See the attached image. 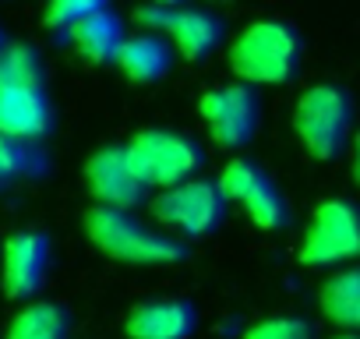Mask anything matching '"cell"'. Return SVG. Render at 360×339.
<instances>
[{
  "instance_id": "1",
  "label": "cell",
  "mask_w": 360,
  "mask_h": 339,
  "mask_svg": "<svg viewBox=\"0 0 360 339\" xmlns=\"http://www.w3.org/2000/svg\"><path fill=\"white\" fill-rule=\"evenodd\" d=\"M85 234L106 258L124 265H176L188 255L184 241H176L166 230L145 226L131 216V209L92 205L85 212Z\"/></svg>"
},
{
  "instance_id": "2",
  "label": "cell",
  "mask_w": 360,
  "mask_h": 339,
  "mask_svg": "<svg viewBox=\"0 0 360 339\" xmlns=\"http://www.w3.org/2000/svg\"><path fill=\"white\" fill-rule=\"evenodd\" d=\"M304 43L286 22H255L230 46V68L244 85H283L297 75Z\"/></svg>"
},
{
  "instance_id": "3",
  "label": "cell",
  "mask_w": 360,
  "mask_h": 339,
  "mask_svg": "<svg viewBox=\"0 0 360 339\" xmlns=\"http://www.w3.org/2000/svg\"><path fill=\"white\" fill-rule=\"evenodd\" d=\"M124 159L145 188H173L198 174L202 148L176 131L148 127L124 145Z\"/></svg>"
},
{
  "instance_id": "4",
  "label": "cell",
  "mask_w": 360,
  "mask_h": 339,
  "mask_svg": "<svg viewBox=\"0 0 360 339\" xmlns=\"http://www.w3.org/2000/svg\"><path fill=\"white\" fill-rule=\"evenodd\" d=\"M226 195L219 188V181H202V177H188L173 188H162V195L152 202V216L166 226V234H180V237H209L219 230V223L226 219Z\"/></svg>"
},
{
  "instance_id": "5",
  "label": "cell",
  "mask_w": 360,
  "mask_h": 339,
  "mask_svg": "<svg viewBox=\"0 0 360 339\" xmlns=\"http://www.w3.org/2000/svg\"><path fill=\"white\" fill-rule=\"evenodd\" d=\"M353 127V103L339 85H314L297 99L293 131L314 159H335Z\"/></svg>"
},
{
  "instance_id": "6",
  "label": "cell",
  "mask_w": 360,
  "mask_h": 339,
  "mask_svg": "<svg viewBox=\"0 0 360 339\" xmlns=\"http://www.w3.org/2000/svg\"><path fill=\"white\" fill-rule=\"evenodd\" d=\"M360 251V216L349 202L328 198L311 212L304 244H300V265L307 269H335L353 262Z\"/></svg>"
},
{
  "instance_id": "7",
  "label": "cell",
  "mask_w": 360,
  "mask_h": 339,
  "mask_svg": "<svg viewBox=\"0 0 360 339\" xmlns=\"http://www.w3.org/2000/svg\"><path fill=\"white\" fill-rule=\"evenodd\" d=\"M219 188L226 202L240 205L258 230H283L286 226V198L272 184V177L251 159H233L219 174Z\"/></svg>"
},
{
  "instance_id": "8",
  "label": "cell",
  "mask_w": 360,
  "mask_h": 339,
  "mask_svg": "<svg viewBox=\"0 0 360 339\" xmlns=\"http://www.w3.org/2000/svg\"><path fill=\"white\" fill-rule=\"evenodd\" d=\"M202 120L219 148H244L258 131V96L248 85L212 89L198 103Z\"/></svg>"
},
{
  "instance_id": "9",
  "label": "cell",
  "mask_w": 360,
  "mask_h": 339,
  "mask_svg": "<svg viewBox=\"0 0 360 339\" xmlns=\"http://www.w3.org/2000/svg\"><path fill=\"white\" fill-rule=\"evenodd\" d=\"M50 237L39 230H18L4 241V255H0V283L11 300H25L39 293L46 272H50Z\"/></svg>"
},
{
  "instance_id": "10",
  "label": "cell",
  "mask_w": 360,
  "mask_h": 339,
  "mask_svg": "<svg viewBox=\"0 0 360 339\" xmlns=\"http://www.w3.org/2000/svg\"><path fill=\"white\" fill-rule=\"evenodd\" d=\"M85 184H89L96 205H110V209H134L145 198V191H148L131 174V166L124 159V145L99 148L85 162Z\"/></svg>"
},
{
  "instance_id": "11",
  "label": "cell",
  "mask_w": 360,
  "mask_h": 339,
  "mask_svg": "<svg viewBox=\"0 0 360 339\" xmlns=\"http://www.w3.org/2000/svg\"><path fill=\"white\" fill-rule=\"evenodd\" d=\"M141 18L152 22L155 29H166L180 57H188V60H205L223 43V22L209 11H195V8L169 11L155 4L152 11H141Z\"/></svg>"
},
{
  "instance_id": "12",
  "label": "cell",
  "mask_w": 360,
  "mask_h": 339,
  "mask_svg": "<svg viewBox=\"0 0 360 339\" xmlns=\"http://www.w3.org/2000/svg\"><path fill=\"white\" fill-rule=\"evenodd\" d=\"M53 127V103L43 85H0V131L39 141Z\"/></svg>"
},
{
  "instance_id": "13",
  "label": "cell",
  "mask_w": 360,
  "mask_h": 339,
  "mask_svg": "<svg viewBox=\"0 0 360 339\" xmlns=\"http://www.w3.org/2000/svg\"><path fill=\"white\" fill-rule=\"evenodd\" d=\"M198 325V311L184 297H159L131 307L124 332L127 339H188Z\"/></svg>"
},
{
  "instance_id": "14",
  "label": "cell",
  "mask_w": 360,
  "mask_h": 339,
  "mask_svg": "<svg viewBox=\"0 0 360 339\" xmlns=\"http://www.w3.org/2000/svg\"><path fill=\"white\" fill-rule=\"evenodd\" d=\"M71 39H75V50L89 60V64H106L117 57L120 43H124V25L113 11L99 8L85 18H78L71 25Z\"/></svg>"
},
{
  "instance_id": "15",
  "label": "cell",
  "mask_w": 360,
  "mask_h": 339,
  "mask_svg": "<svg viewBox=\"0 0 360 339\" xmlns=\"http://www.w3.org/2000/svg\"><path fill=\"white\" fill-rule=\"evenodd\" d=\"M113 60L120 64V71L131 82L148 85V82H159L169 71L173 50H169V43L162 36H134V39H124L120 43V50H117Z\"/></svg>"
},
{
  "instance_id": "16",
  "label": "cell",
  "mask_w": 360,
  "mask_h": 339,
  "mask_svg": "<svg viewBox=\"0 0 360 339\" xmlns=\"http://www.w3.org/2000/svg\"><path fill=\"white\" fill-rule=\"evenodd\" d=\"M318 307L335 328L353 332L360 325V272L356 269L332 272L318 290Z\"/></svg>"
},
{
  "instance_id": "17",
  "label": "cell",
  "mask_w": 360,
  "mask_h": 339,
  "mask_svg": "<svg viewBox=\"0 0 360 339\" xmlns=\"http://www.w3.org/2000/svg\"><path fill=\"white\" fill-rule=\"evenodd\" d=\"M68 332H71L68 307L53 300H36L11 318L4 339H68Z\"/></svg>"
},
{
  "instance_id": "18",
  "label": "cell",
  "mask_w": 360,
  "mask_h": 339,
  "mask_svg": "<svg viewBox=\"0 0 360 339\" xmlns=\"http://www.w3.org/2000/svg\"><path fill=\"white\" fill-rule=\"evenodd\" d=\"M43 166L46 162H43V155H39V148L32 141L0 131V184L22 181V177H36Z\"/></svg>"
},
{
  "instance_id": "19",
  "label": "cell",
  "mask_w": 360,
  "mask_h": 339,
  "mask_svg": "<svg viewBox=\"0 0 360 339\" xmlns=\"http://www.w3.org/2000/svg\"><path fill=\"white\" fill-rule=\"evenodd\" d=\"M43 82H46V68L32 46L11 43L0 50V85H43Z\"/></svg>"
},
{
  "instance_id": "20",
  "label": "cell",
  "mask_w": 360,
  "mask_h": 339,
  "mask_svg": "<svg viewBox=\"0 0 360 339\" xmlns=\"http://www.w3.org/2000/svg\"><path fill=\"white\" fill-rule=\"evenodd\" d=\"M240 339H314L311 325L304 318H290V314H279V318H265V321H255Z\"/></svg>"
},
{
  "instance_id": "21",
  "label": "cell",
  "mask_w": 360,
  "mask_h": 339,
  "mask_svg": "<svg viewBox=\"0 0 360 339\" xmlns=\"http://www.w3.org/2000/svg\"><path fill=\"white\" fill-rule=\"evenodd\" d=\"M99 8H106V0H50L46 4V25L71 29L78 18H85V15H92Z\"/></svg>"
},
{
  "instance_id": "22",
  "label": "cell",
  "mask_w": 360,
  "mask_h": 339,
  "mask_svg": "<svg viewBox=\"0 0 360 339\" xmlns=\"http://www.w3.org/2000/svg\"><path fill=\"white\" fill-rule=\"evenodd\" d=\"M155 4H159V8H180L184 0H155Z\"/></svg>"
},
{
  "instance_id": "23",
  "label": "cell",
  "mask_w": 360,
  "mask_h": 339,
  "mask_svg": "<svg viewBox=\"0 0 360 339\" xmlns=\"http://www.w3.org/2000/svg\"><path fill=\"white\" fill-rule=\"evenodd\" d=\"M335 339H356V335H353V332H339Z\"/></svg>"
}]
</instances>
